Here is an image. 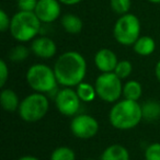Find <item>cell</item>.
<instances>
[{"label": "cell", "mask_w": 160, "mask_h": 160, "mask_svg": "<svg viewBox=\"0 0 160 160\" xmlns=\"http://www.w3.org/2000/svg\"><path fill=\"white\" fill-rule=\"evenodd\" d=\"M1 107L7 112H14L19 109L20 100L16 92L12 89H3L0 96Z\"/></svg>", "instance_id": "cell-14"}, {"label": "cell", "mask_w": 160, "mask_h": 160, "mask_svg": "<svg viewBox=\"0 0 160 160\" xmlns=\"http://www.w3.org/2000/svg\"><path fill=\"white\" fill-rule=\"evenodd\" d=\"M76 91H77L80 100L83 101V102H91V101L94 100V98L97 96L96 88L92 87L90 83L83 82V81L77 86Z\"/></svg>", "instance_id": "cell-19"}, {"label": "cell", "mask_w": 160, "mask_h": 160, "mask_svg": "<svg viewBox=\"0 0 160 160\" xmlns=\"http://www.w3.org/2000/svg\"><path fill=\"white\" fill-rule=\"evenodd\" d=\"M9 77V68L5 60H0V87L2 88Z\"/></svg>", "instance_id": "cell-26"}, {"label": "cell", "mask_w": 160, "mask_h": 160, "mask_svg": "<svg viewBox=\"0 0 160 160\" xmlns=\"http://www.w3.org/2000/svg\"><path fill=\"white\" fill-rule=\"evenodd\" d=\"M145 160H160V142H153L147 147Z\"/></svg>", "instance_id": "cell-24"}, {"label": "cell", "mask_w": 160, "mask_h": 160, "mask_svg": "<svg viewBox=\"0 0 160 160\" xmlns=\"http://www.w3.org/2000/svg\"><path fill=\"white\" fill-rule=\"evenodd\" d=\"M142 118L146 121H156L160 118V103L155 100H150L145 102L142 105Z\"/></svg>", "instance_id": "cell-17"}, {"label": "cell", "mask_w": 160, "mask_h": 160, "mask_svg": "<svg viewBox=\"0 0 160 160\" xmlns=\"http://www.w3.org/2000/svg\"><path fill=\"white\" fill-rule=\"evenodd\" d=\"M51 160H76V155L69 147H58L52 152Z\"/></svg>", "instance_id": "cell-20"}, {"label": "cell", "mask_w": 160, "mask_h": 160, "mask_svg": "<svg viewBox=\"0 0 160 160\" xmlns=\"http://www.w3.org/2000/svg\"><path fill=\"white\" fill-rule=\"evenodd\" d=\"M27 81L35 92L47 93L56 89V79L54 69L44 64L32 65L27 72Z\"/></svg>", "instance_id": "cell-4"}, {"label": "cell", "mask_w": 160, "mask_h": 160, "mask_svg": "<svg viewBox=\"0 0 160 160\" xmlns=\"http://www.w3.org/2000/svg\"><path fill=\"white\" fill-rule=\"evenodd\" d=\"M118 60L115 53L109 48H102L97 52L94 56V64L102 72H112L115 69Z\"/></svg>", "instance_id": "cell-12"}, {"label": "cell", "mask_w": 160, "mask_h": 160, "mask_svg": "<svg viewBox=\"0 0 160 160\" xmlns=\"http://www.w3.org/2000/svg\"><path fill=\"white\" fill-rule=\"evenodd\" d=\"M48 108L49 102L46 96L41 92H34L21 101L18 111L23 121L33 123L42 120L46 115Z\"/></svg>", "instance_id": "cell-5"}, {"label": "cell", "mask_w": 160, "mask_h": 160, "mask_svg": "<svg viewBox=\"0 0 160 160\" xmlns=\"http://www.w3.org/2000/svg\"><path fill=\"white\" fill-rule=\"evenodd\" d=\"M54 72L59 85L75 87L81 83L87 72V62L78 52L69 51L62 54L54 65Z\"/></svg>", "instance_id": "cell-1"}, {"label": "cell", "mask_w": 160, "mask_h": 160, "mask_svg": "<svg viewBox=\"0 0 160 160\" xmlns=\"http://www.w3.org/2000/svg\"><path fill=\"white\" fill-rule=\"evenodd\" d=\"M101 160H129V152L124 146L114 144L103 151Z\"/></svg>", "instance_id": "cell-13"}, {"label": "cell", "mask_w": 160, "mask_h": 160, "mask_svg": "<svg viewBox=\"0 0 160 160\" xmlns=\"http://www.w3.org/2000/svg\"><path fill=\"white\" fill-rule=\"evenodd\" d=\"M31 51L38 57L48 59L56 54L57 47L52 38H47V36H38L32 41Z\"/></svg>", "instance_id": "cell-11"}, {"label": "cell", "mask_w": 160, "mask_h": 160, "mask_svg": "<svg viewBox=\"0 0 160 160\" xmlns=\"http://www.w3.org/2000/svg\"><path fill=\"white\" fill-rule=\"evenodd\" d=\"M60 3L62 5H66V6H73V5H77V3L81 2L82 0H59Z\"/></svg>", "instance_id": "cell-28"}, {"label": "cell", "mask_w": 160, "mask_h": 160, "mask_svg": "<svg viewBox=\"0 0 160 160\" xmlns=\"http://www.w3.org/2000/svg\"><path fill=\"white\" fill-rule=\"evenodd\" d=\"M29 56V49L24 45H17L9 52V58L12 62H22Z\"/></svg>", "instance_id": "cell-22"}, {"label": "cell", "mask_w": 160, "mask_h": 160, "mask_svg": "<svg viewBox=\"0 0 160 160\" xmlns=\"http://www.w3.org/2000/svg\"><path fill=\"white\" fill-rule=\"evenodd\" d=\"M109 120L114 128L127 131L136 127L142 120V107L137 101L124 99L113 105L109 114Z\"/></svg>", "instance_id": "cell-2"}, {"label": "cell", "mask_w": 160, "mask_h": 160, "mask_svg": "<svg viewBox=\"0 0 160 160\" xmlns=\"http://www.w3.org/2000/svg\"><path fill=\"white\" fill-rule=\"evenodd\" d=\"M113 35L116 42L125 46L133 45L140 36V21L135 14L126 13L121 16L113 28Z\"/></svg>", "instance_id": "cell-6"}, {"label": "cell", "mask_w": 160, "mask_h": 160, "mask_svg": "<svg viewBox=\"0 0 160 160\" xmlns=\"http://www.w3.org/2000/svg\"><path fill=\"white\" fill-rule=\"evenodd\" d=\"M132 70H133V66H132L131 62H128V60H121L116 65L115 69H114V72L121 79H125V78H127L131 75Z\"/></svg>", "instance_id": "cell-23"}, {"label": "cell", "mask_w": 160, "mask_h": 160, "mask_svg": "<svg viewBox=\"0 0 160 160\" xmlns=\"http://www.w3.org/2000/svg\"><path fill=\"white\" fill-rule=\"evenodd\" d=\"M41 23L35 12L19 11L11 18L9 30L14 40L24 43L36 38L40 33Z\"/></svg>", "instance_id": "cell-3"}, {"label": "cell", "mask_w": 160, "mask_h": 160, "mask_svg": "<svg viewBox=\"0 0 160 160\" xmlns=\"http://www.w3.org/2000/svg\"><path fill=\"white\" fill-rule=\"evenodd\" d=\"M142 86L136 80H129L123 86V96L127 100L138 101L142 97Z\"/></svg>", "instance_id": "cell-18"}, {"label": "cell", "mask_w": 160, "mask_h": 160, "mask_svg": "<svg viewBox=\"0 0 160 160\" xmlns=\"http://www.w3.org/2000/svg\"><path fill=\"white\" fill-rule=\"evenodd\" d=\"M134 52L140 56H149L155 52L156 43L150 36H139L135 43L133 44Z\"/></svg>", "instance_id": "cell-15"}, {"label": "cell", "mask_w": 160, "mask_h": 160, "mask_svg": "<svg viewBox=\"0 0 160 160\" xmlns=\"http://www.w3.org/2000/svg\"><path fill=\"white\" fill-rule=\"evenodd\" d=\"M121 78L116 76L114 71L102 72L96 79L94 88L97 96L105 102H116L123 94V85Z\"/></svg>", "instance_id": "cell-7"}, {"label": "cell", "mask_w": 160, "mask_h": 160, "mask_svg": "<svg viewBox=\"0 0 160 160\" xmlns=\"http://www.w3.org/2000/svg\"><path fill=\"white\" fill-rule=\"evenodd\" d=\"M10 24H11V19L7 14L5 10H0V31L6 32L7 30L10 29Z\"/></svg>", "instance_id": "cell-27"}, {"label": "cell", "mask_w": 160, "mask_h": 160, "mask_svg": "<svg viewBox=\"0 0 160 160\" xmlns=\"http://www.w3.org/2000/svg\"><path fill=\"white\" fill-rule=\"evenodd\" d=\"M18 160H40V159H38V158L33 157V156H24V157L19 158Z\"/></svg>", "instance_id": "cell-30"}, {"label": "cell", "mask_w": 160, "mask_h": 160, "mask_svg": "<svg viewBox=\"0 0 160 160\" xmlns=\"http://www.w3.org/2000/svg\"><path fill=\"white\" fill-rule=\"evenodd\" d=\"M148 1L151 3H160V0H148Z\"/></svg>", "instance_id": "cell-31"}, {"label": "cell", "mask_w": 160, "mask_h": 160, "mask_svg": "<svg viewBox=\"0 0 160 160\" xmlns=\"http://www.w3.org/2000/svg\"><path fill=\"white\" fill-rule=\"evenodd\" d=\"M155 73H156V77H157L158 81L160 82V60L156 64L155 67Z\"/></svg>", "instance_id": "cell-29"}, {"label": "cell", "mask_w": 160, "mask_h": 160, "mask_svg": "<svg viewBox=\"0 0 160 160\" xmlns=\"http://www.w3.org/2000/svg\"><path fill=\"white\" fill-rule=\"evenodd\" d=\"M62 25L64 30L69 34H78L81 32L83 27L82 20L78 16L72 13H67L62 17Z\"/></svg>", "instance_id": "cell-16"}, {"label": "cell", "mask_w": 160, "mask_h": 160, "mask_svg": "<svg viewBox=\"0 0 160 160\" xmlns=\"http://www.w3.org/2000/svg\"><path fill=\"white\" fill-rule=\"evenodd\" d=\"M80 98L77 91H73L69 87L62 89L55 97V104L59 113L66 116H73L77 114L80 108Z\"/></svg>", "instance_id": "cell-9"}, {"label": "cell", "mask_w": 160, "mask_h": 160, "mask_svg": "<svg viewBox=\"0 0 160 160\" xmlns=\"http://www.w3.org/2000/svg\"><path fill=\"white\" fill-rule=\"evenodd\" d=\"M38 0H18L19 11H29V12H34L38 5Z\"/></svg>", "instance_id": "cell-25"}, {"label": "cell", "mask_w": 160, "mask_h": 160, "mask_svg": "<svg viewBox=\"0 0 160 160\" xmlns=\"http://www.w3.org/2000/svg\"><path fill=\"white\" fill-rule=\"evenodd\" d=\"M111 9L118 14H126L128 13L132 6V0H110Z\"/></svg>", "instance_id": "cell-21"}, {"label": "cell", "mask_w": 160, "mask_h": 160, "mask_svg": "<svg viewBox=\"0 0 160 160\" xmlns=\"http://www.w3.org/2000/svg\"><path fill=\"white\" fill-rule=\"evenodd\" d=\"M42 23H52L56 21L62 13L59 0H38L34 10Z\"/></svg>", "instance_id": "cell-10"}, {"label": "cell", "mask_w": 160, "mask_h": 160, "mask_svg": "<svg viewBox=\"0 0 160 160\" xmlns=\"http://www.w3.org/2000/svg\"><path fill=\"white\" fill-rule=\"evenodd\" d=\"M86 160H94V159H86Z\"/></svg>", "instance_id": "cell-32"}, {"label": "cell", "mask_w": 160, "mask_h": 160, "mask_svg": "<svg viewBox=\"0 0 160 160\" xmlns=\"http://www.w3.org/2000/svg\"><path fill=\"white\" fill-rule=\"evenodd\" d=\"M70 131L77 138L89 139L97 135L99 131V123L93 116L88 114L75 115L70 122Z\"/></svg>", "instance_id": "cell-8"}]
</instances>
